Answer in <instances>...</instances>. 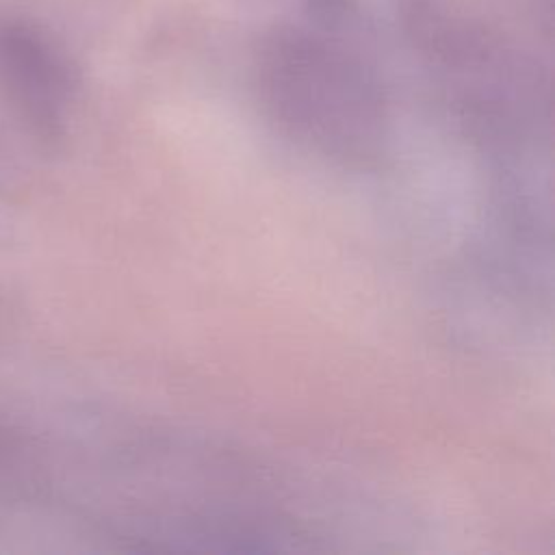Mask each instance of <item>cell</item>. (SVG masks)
<instances>
[{"instance_id":"obj_1","label":"cell","mask_w":555,"mask_h":555,"mask_svg":"<svg viewBox=\"0 0 555 555\" xmlns=\"http://www.w3.org/2000/svg\"><path fill=\"white\" fill-rule=\"evenodd\" d=\"M358 4L310 9V24H280L256 52L258 95L297 143L347 167H371L388 145L390 117L375 69L343 39Z\"/></svg>"},{"instance_id":"obj_2","label":"cell","mask_w":555,"mask_h":555,"mask_svg":"<svg viewBox=\"0 0 555 555\" xmlns=\"http://www.w3.org/2000/svg\"><path fill=\"white\" fill-rule=\"evenodd\" d=\"M401 7L464 119L488 132H512L548 106L546 74L503 35L449 15L438 0H401Z\"/></svg>"},{"instance_id":"obj_3","label":"cell","mask_w":555,"mask_h":555,"mask_svg":"<svg viewBox=\"0 0 555 555\" xmlns=\"http://www.w3.org/2000/svg\"><path fill=\"white\" fill-rule=\"evenodd\" d=\"M74 89V67L46 30L17 17L0 20V91L39 141L61 139Z\"/></svg>"}]
</instances>
